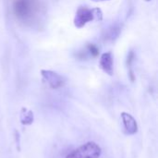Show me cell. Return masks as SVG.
Returning a JSON list of instances; mask_svg holds the SVG:
<instances>
[{"label": "cell", "mask_w": 158, "mask_h": 158, "mask_svg": "<svg viewBox=\"0 0 158 158\" xmlns=\"http://www.w3.org/2000/svg\"><path fill=\"white\" fill-rule=\"evenodd\" d=\"M102 154L101 147L94 142H88L69 153L66 158H99Z\"/></svg>", "instance_id": "cell-1"}, {"label": "cell", "mask_w": 158, "mask_h": 158, "mask_svg": "<svg viewBox=\"0 0 158 158\" xmlns=\"http://www.w3.org/2000/svg\"><path fill=\"white\" fill-rule=\"evenodd\" d=\"M41 75L44 82L51 89H58L65 85V82H66L65 79L57 72H55L53 70H48V69H42Z\"/></svg>", "instance_id": "cell-2"}, {"label": "cell", "mask_w": 158, "mask_h": 158, "mask_svg": "<svg viewBox=\"0 0 158 158\" xmlns=\"http://www.w3.org/2000/svg\"><path fill=\"white\" fill-rule=\"evenodd\" d=\"M94 20L93 10L86 6H80L74 17V25L76 28H82L86 23Z\"/></svg>", "instance_id": "cell-3"}, {"label": "cell", "mask_w": 158, "mask_h": 158, "mask_svg": "<svg viewBox=\"0 0 158 158\" xmlns=\"http://www.w3.org/2000/svg\"><path fill=\"white\" fill-rule=\"evenodd\" d=\"M121 119L123 123L124 131L127 135H134L138 132V124L136 119L129 113L122 112Z\"/></svg>", "instance_id": "cell-4"}, {"label": "cell", "mask_w": 158, "mask_h": 158, "mask_svg": "<svg viewBox=\"0 0 158 158\" xmlns=\"http://www.w3.org/2000/svg\"><path fill=\"white\" fill-rule=\"evenodd\" d=\"M100 68L102 70L109 76L114 74V64H113V56L110 52H106L101 55L100 57Z\"/></svg>", "instance_id": "cell-5"}, {"label": "cell", "mask_w": 158, "mask_h": 158, "mask_svg": "<svg viewBox=\"0 0 158 158\" xmlns=\"http://www.w3.org/2000/svg\"><path fill=\"white\" fill-rule=\"evenodd\" d=\"M13 6L15 14L19 18H25L30 14L31 6L27 0H15Z\"/></svg>", "instance_id": "cell-6"}, {"label": "cell", "mask_w": 158, "mask_h": 158, "mask_svg": "<svg viewBox=\"0 0 158 158\" xmlns=\"http://www.w3.org/2000/svg\"><path fill=\"white\" fill-rule=\"evenodd\" d=\"M19 120L22 125L24 126H29L31 125L34 121V115L33 112L26 107H22L20 110V115H19Z\"/></svg>", "instance_id": "cell-7"}, {"label": "cell", "mask_w": 158, "mask_h": 158, "mask_svg": "<svg viewBox=\"0 0 158 158\" xmlns=\"http://www.w3.org/2000/svg\"><path fill=\"white\" fill-rule=\"evenodd\" d=\"M134 57H135V55H134V52L132 50H131L128 54V56H127V67H128V73H129V77L131 79V81H134L135 80V76H134V72L132 70V62L134 60Z\"/></svg>", "instance_id": "cell-8"}, {"label": "cell", "mask_w": 158, "mask_h": 158, "mask_svg": "<svg viewBox=\"0 0 158 158\" xmlns=\"http://www.w3.org/2000/svg\"><path fill=\"white\" fill-rule=\"evenodd\" d=\"M119 32H120V29L118 26H113L108 31V37H107V39H110L111 41H113L114 39H116L119 35Z\"/></svg>", "instance_id": "cell-9"}, {"label": "cell", "mask_w": 158, "mask_h": 158, "mask_svg": "<svg viewBox=\"0 0 158 158\" xmlns=\"http://www.w3.org/2000/svg\"><path fill=\"white\" fill-rule=\"evenodd\" d=\"M93 14H94V21H101L103 19V12L99 7L93 8Z\"/></svg>", "instance_id": "cell-10"}, {"label": "cell", "mask_w": 158, "mask_h": 158, "mask_svg": "<svg viewBox=\"0 0 158 158\" xmlns=\"http://www.w3.org/2000/svg\"><path fill=\"white\" fill-rule=\"evenodd\" d=\"M87 48H88V51L92 54V56H97L99 55V49L97 48L96 45L93 44H89L87 45Z\"/></svg>", "instance_id": "cell-11"}, {"label": "cell", "mask_w": 158, "mask_h": 158, "mask_svg": "<svg viewBox=\"0 0 158 158\" xmlns=\"http://www.w3.org/2000/svg\"><path fill=\"white\" fill-rule=\"evenodd\" d=\"M15 137H16V142H17V145L19 146L18 147V150L19 151L20 150V148H19V133L16 131H15Z\"/></svg>", "instance_id": "cell-12"}, {"label": "cell", "mask_w": 158, "mask_h": 158, "mask_svg": "<svg viewBox=\"0 0 158 158\" xmlns=\"http://www.w3.org/2000/svg\"><path fill=\"white\" fill-rule=\"evenodd\" d=\"M93 2H104V1H109V0H91Z\"/></svg>", "instance_id": "cell-13"}, {"label": "cell", "mask_w": 158, "mask_h": 158, "mask_svg": "<svg viewBox=\"0 0 158 158\" xmlns=\"http://www.w3.org/2000/svg\"><path fill=\"white\" fill-rule=\"evenodd\" d=\"M145 1H147V2H149V1H151V0H145Z\"/></svg>", "instance_id": "cell-14"}]
</instances>
